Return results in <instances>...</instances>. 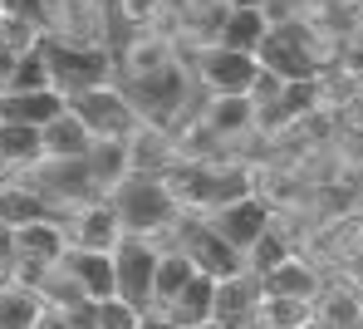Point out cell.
Listing matches in <instances>:
<instances>
[{
    "mask_svg": "<svg viewBox=\"0 0 363 329\" xmlns=\"http://www.w3.org/2000/svg\"><path fill=\"white\" fill-rule=\"evenodd\" d=\"M104 197H108V206L118 211L123 231L152 236V241H162V236L177 226V216H182V201L172 197V187H167L162 172H128V177H118Z\"/></svg>",
    "mask_w": 363,
    "mask_h": 329,
    "instance_id": "6da1fadb",
    "label": "cell"
},
{
    "mask_svg": "<svg viewBox=\"0 0 363 329\" xmlns=\"http://www.w3.org/2000/svg\"><path fill=\"white\" fill-rule=\"evenodd\" d=\"M167 187L182 201V211H211L231 197L255 192V172L250 167H231V162H201V157H177L167 172Z\"/></svg>",
    "mask_w": 363,
    "mask_h": 329,
    "instance_id": "7a4b0ae2",
    "label": "cell"
},
{
    "mask_svg": "<svg viewBox=\"0 0 363 329\" xmlns=\"http://www.w3.org/2000/svg\"><path fill=\"white\" fill-rule=\"evenodd\" d=\"M40 50H45V65H50V84L60 89L64 99L94 89V84H108V79L118 74V60H113L108 50H99L94 40H79V35L45 30Z\"/></svg>",
    "mask_w": 363,
    "mask_h": 329,
    "instance_id": "3957f363",
    "label": "cell"
},
{
    "mask_svg": "<svg viewBox=\"0 0 363 329\" xmlns=\"http://www.w3.org/2000/svg\"><path fill=\"white\" fill-rule=\"evenodd\" d=\"M162 241H172L177 251H186L196 270H206V275H216V280L245 270V256L221 236V231H216V226H211V221H206V216H201V211H182L177 226H172Z\"/></svg>",
    "mask_w": 363,
    "mask_h": 329,
    "instance_id": "277c9868",
    "label": "cell"
},
{
    "mask_svg": "<svg viewBox=\"0 0 363 329\" xmlns=\"http://www.w3.org/2000/svg\"><path fill=\"white\" fill-rule=\"evenodd\" d=\"M69 108L84 118V128L94 138H128V133L143 123V108L133 104V94L123 84H94L84 94H69Z\"/></svg>",
    "mask_w": 363,
    "mask_h": 329,
    "instance_id": "5b68a950",
    "label": "cell"
},
{
    "mask_svg": "<svg viewBox=\"0 0 363 329\" xmlns=\"http://www.w3.org/2000/svg\"><path fill=\"white\" fill-rule=\"evenodd\" d=\"M157 246L162 241H152V236H133V231H123L118 246L108 251L113 256V290L128 295L133 305H152V265H157ZM152 320V315H147Z\"/></svg>",
    "mask_w": 363,
    "mask_h": 329,
    "instance_id": "8992f818",
    "label": "cell"
},
{
    "mask_svg": "<svg viewBox=\"0 0 363 329\" xmlns=\"http://www.w3.org/2000/svg\"><path fill=\"white\" fill-rule=\"evenodd\" d=\"M196 84L206 89V94H245L250 89V79H255V69L260 60L255 55H245V50H231V45H216V40H206L196 55Z\"/></svg>",
    "mask_w": 363,
    "mask_h": 329,
    "instance_id": "52a82bcc",
    "label": "cell"
},
{
    "mask_svg": "<svg viewBox=\"0 0 363 329\" xmlns=\"http://www.w3.org/2000/svg\"><path fill=\"white\" fill-rule=\"evenodd\" d=\"M236 251H250V241L260 236V231H270L275 226V211H270V201L260 197V192H245V197H231V201H221V206H211V211H201Z\"/></svg>",
    "mask_w": 363,
    "mask_h": 329,
    "instance_id": "ba28073f",
    "label": "cell"
},
{
    "mask_svg": "<svg viewBox=\"0 0 363 329\" xmlns=\"http://www.w3.org/2000/svg\"><path fill=\"white\" fill-rule=\"evenodd\" d=\"M64 231H69V246H84V251H113L123 236V221L118 211L108 206V197H84L74 206H64Z\"/></svg>",
    "mask_w": 363,
    "mask_h": 329,
    "instance_id": "9c48e42d",
    "label": "cell"
},
{
    "mask_svg": "<svg viewBox=\"0 0 363 329\" xmlns=\"http://www.w3.org/2000/svg\"><path fill=\"white\" fill-rule=\"evenodd\" d=\"M255 60L265 69H275L280 79H309V74H319L309 35L295 30V25H275V20H270V30H265V40L255 50Z\"/></svg>",
    "mask_w": 363,
    "mask_h": 329,
    "instance_id": "30bf717a",
    "label": "cell"
},
{
    "mask_svg": "<svg viewBox=\"0 0 363 329\" xmlns=\"http://www.w3.org/2000/svg\"><path fill=\"white\" fill-rule=\"evenodd\" d=\"M30 177H35V187L55 201L60 211H64V206H74V201H84V197H99V187H94L84 157H45Z\"/></svg>",
    "mask_w": 363,
    "mask_h": 329,
    "instance_id": "8fae6325",
    "label": "cell"
},
{
    "mask_svg": "<svg viewBox=\"0 0 363 329\" xmlns=\"http://www.w3.org/2000/svg\"><path fill=\"white\" fill-rule=\"evenodd\" d=\"M10 246H15V261L60 265V256L69 251V231L60 216H35V221L10 226Z\"/></svg>",
    "mask_w": 363,
    "mask_h": 329,
    "instance_id": "7c38bea8",
    "label": "cell"
},
{
    "mask_svg": "<svg viewBox=\"0 0 363 329\" xmlns=\"http://www.w3.org/2000/svg\"><path fill=\"white\" fill-rule=\"evenodd\" d=\"M255 305H260V275L236 270L216 280L211 295V325H255Z\"/></svg>",
    "mask_w": 363,
    "mask_h": 329,
    "instance_id": "4fadbf2b",
    "label": "cell"
},
{
    "mask_svg": "<svg viewBox=\"0 0 363 329\" xmlns=\"http://www.w3.org/2000/svg\"><path fill=\"white\" fill-rule=\"evenodd\" d=\"M265 30H270V10H260V5H226V10H221V20L211 25V40H216V45H231V50H245V55H255V50H260V40H265Z\"/></svg>",
    "mask_w": 363,
    "mask_h": 329,
    "instance_id": "5bb4252c",
    "label": "cell"
},
{
    "mask_svg": "<svg viewBox=\"0 0 363 329\" xmlns=\"http://www.w3.org/2000/svg\"><path fill=\"white\" fill-rule=\"evenodd\" d=\"M64 99L55 84H45V89H0V123H50L55 113H60Z\"/></svg>",
    "mask_w": 363,
    "mask_h": 329,
    "instance_id": "9a60e30c",
    "label": "cell"
},
{
    "mask_svg": "<svg viewBox=\"0 0 363 329\" xmlns=\"http://www.w3.org/2000/svg\"><path fill=\"white\" fill-rule=\"evenodd\" d=\"M177 157H182V147L167 138L162 123L143 118L138 128L128 133V162H133V172H167Z\"/></svg>",
    "mask_w": 363,
    "mask_h": 329,
    "instance_id": "2e32d148",
    "label": "cell"
},
{
    "mask_svg": "<svg viewBox=\"0 0 363 329\" xmlns=\"http://www.w3.org/2000/svg\"><path fill=\"white\" fill-rule=\"evenodd\" d=\"M211 295H216V275L191 270V280L157 310V320H167V325H211Z\"/></svg>",
    "mask_w": 363,
    "mask_h": 329,
    "instance_id": "e0dca14e",
    "label": "cell"
},
{
    "mask_svg": "<svg viewBox=\"0 0 363 329\" xmlns=\"http://www.w3.org/2000/svg\"><path fill=\"white\" fill-rule=\"evenodd\" d=\"M196 123L211 138H245L255 128V104H250V94H211Z\"/></svg>",
    "mask_w": 363,
    "mask_h": 329,
    "instance_id": "ac0fdd59",
    "label": "cell"
},
{
    "mask_svg": "<svg viewBox=\"0 0 363 329\" xmlns=\"http://www.w3.org/2000/svg\"><path fill=\"white\" fill-rule=\"evenodd\" d=\"M64 275L89 295V300H104V295H113V256L108 251H84V246H69L60 256Z\"/></svg>",
    "mask_w": 363,
    "mask_h": 329,
    "instance_id": "d6986e66",
    "label": "cell"
},
{
    "mask_svg": "<svg viewBox=\"0 0 363 329\" xmlns=\"http://www.w3.org/2000/svg\"><path fill=\"white\" fill-rule=\"evenodd\" d=\"M45 310V290L20 280V275H0V329H35Z\"/></svg>",
    "mask_w": 363,
    "mask_h": 329,
    "instance_id": "ffe728a7",
    "label": "cell"
},
{
    "mask_svg": "<svg viewBox=\"0 0 363 329\" xmlns=\"http://www.w3.org/2000/svg\"><path fill=\"white\" fill-rule=\"evenodd\" d=\"M35 216H60V206L35 182H15V172H5V182H0V226H20V221H35Z\"/></svg>",
    "mask_w": 363,
    "mask_h": 329,
    "instance_id": "44dd1931",
    "label": "cell"
},
{
    "mask_svg": "<svg viewBox=\"0 0 363 329\" xmlns=\"http://www.w3.org/2000/svg\"><path fill=\"white\" fill-rule=\"evenodd\" d=\"M45 162V138L35 123H0V172H35Z\"/></svg>",
    "mask_w": 363,
    "mask_h": 329,
    "instance_id": "7402d4cb",
    "label": "cell"
},
{
    "mask_svg": "<svg viewBox=\"0 0 363 329\" xmlns=\"http://www.w3.org/2000/svg\"><path fill=\"white\" fill-rule=\"evenodd\" d=\"M40 138H45V157H84L89 143H94V133L84 128V118L69 104H64L50 123H40Z\"/></svg>",
    "mask_w": 363,
    "mask_h": 329,
    "instance_id": "603a6c76",
    "label": "cell"
},
{
    "mask_svg": "<svg viewBox=\"0 0 363 329\" xmlns=\"http://www.w3.org/2000/svg\"><path fill=\"white\" fill-rule=\"evenodd\" d=\"M191 270H196V265H191V256H186V251L167 246V241L157 246V265H152V305H147V315H157V310L177 295L182 285L191 280Z\"/></svg>",
    "mask_w": 363,
    "mask_h": 329,
    "instance_id": "cb8c5ba5",
    "label": "cell"
},
{
    "mask_svg": "<svg viewBox=\"0 0 363 329\" xmlns=\"http://www.w3.org/2000/svg\"><path fill=\"white\" fill-rule=\"evenodd\" d=\"M84 167H89L94 187H99V192H108L118 177L133 172V162H128V138H94V143H89V152H84Z\"/></svg>",
    "mask_w": 363,
    "mask_h": 329,
    "instance_id": "d4e9b609",
    "label": "cell"
},
{
    "mask_svg": "<svg viewBox=\"0 0 363 329\" xmlns=\"http://www.w3.org/2000/svg\"><path fill=\"white\" fill-rule=\"evenodd\" d=\"M177 60L172 55V40L167 35H138L128 50H123V60H118V74L133 84V79H147V74H157V69H167Z\"/></svg>",
    "mask_w": 363,
    "mask_h": 329,
    "instance_id": "484cf974",
    "label": "cell"
},
{
    "mask_svg": "<svg viewBox=\"0 0 363 329\" xmlns=\"http://www.w3.org/2000/svg\"><path fill=\"white\" fill-rule=\"evenodd\" d=\"M260 290H275V295H300V300H314L319 295V270L300 256H285L275 270L260 275Z\"/></svg>",
    "mask_w": 363,
    "mask_h": 329,
    "instance_id": "4316f807",
    "label": "cell"
},
{
    "mask_svg": "<svg viewBox=\"0 0 363 329\" xmlns=\"http://www.w3.org/2000/svg\"><path fill=\"white\" fill-rule=\"evenodd\" d=\"M363 300L354 290H319L314 295V325H359Z\"/></svg>",
    "mask_w": 363,
    "mask_h": 329,
    "instance_id": "83f0119b",
    "label": "cell"
},
{
    "mask_svg": "<svg viewBox=\"0 0 363 329\" xmlns=\"http://www.w3.org/2000/svg\"><path fill=\"white\" fill-rule=\"evenodd\" d=\"M94 325L99 329H138V325H147V310L113 290V295L94 300Z\"/></svg>",
    "mask_w": 363,
    "mask_h": 329,
    "instance_id": "f1b7e54d",
    "label": "cell"
},
{
    "mask_svg": "<svg viewBox=\"0 0 363 329\" xmlns=\"http://www.w3.org/2000/svg\"><path fill=\"white\" fill-rule=\"evenodd\" d=\"M285 256H295L290 251V241L270 226V231H260L255 241H250V251H245V270H255V275H265V270H275V265L285 261Z\"/></svg>",
    "mask_w": 363,
    "mask_h": 329,
    "instance_id": "f546056e",
    "label": "cell"
},
{
    "mask_svg": "<svg viewBox=\"0 0 363 329\" xmlns=\"http://www.w3.org/2000/svg\"><path fill=\"white\" fill-rule=\"evenodd\" d=\"M40 40H45V25H35V20H25V15L0 10V45H10L15 55H25V50H40Z\"/></svg>",
    "mask_w": 363,
    "mask_h": 329,
    "instance_id": "4dcf8cb0",
    "label": "cell"
},
{
    "mask_svg": "<svg viewBox=\"0 0 363 329\" xmlns=\"http://www.w3.org/2000/svg\"><path fill=\"white\" fill-rule=\"evenodd\" d=\"M50 84V65H45V50H25L15 69H10V79H5V89H45Z\"/></svg>",
    "mask_w": 363,
    "mask_h": 329,
    "instance_id": "1f68e13d",
    "label": "cell"
},
{
    "mask_svg": "<svg viewBox=\"0 0 363 329\" xmlns=\"http://www.w3.org/2000/svg\"><path fill=\"white\" fill-rule=\"evenodd\" d=\"M118 10H123V20H128V25L147 30V25H157V20H162L167 0H118Z\"/></svg>",
    "mask_w": 363,
    "mask_h": 329,
    "instance_id": "d6a6232c",
    "label": "cell"
},
{
    "mask_svg": "<svg viewBox=\"0 0 363 329\" xmlns=\"http://www.w3.org/2000/svg\"><path fill=\"white\" fill-rule=\"evenodd\" d=\"M0 10H10V15H25V20H35V25H55V10H50V0H0Z\"/></svg>",
    "mask_w": 363,
    "mask_h": 329,
    "instance_id": "836d02e7",
    "label": "cell"
},
{
    "mask_svg": "<svg viewBox=\"0 0 363 329\" xmlns=\"http://www.w3.org/2000/svg\"><path fill=\"white\" fill-rule=\"evenodd\" d=\"M15 60H20V55H15L10 45H0V89H5V79H10V69H15Z\"/></svg>",
    "mask_w": 363,
    "mask_h": 329,
    "instance_id": "e575fe53",
    "label": "cell"
},
{
    "mask_svg": "<svg viewBox=\"0 0 363 329\" xmlns=\"http://www.w3.org/2000/svg\"><path fill=\"white\" fill-rule=\"evenodd\" d=\"M349 187L359 192V216H363V167H354V172H349Z\"/></svg>",
    "mask_w": 363,
    "mask_h": 329,
    "instance_id": "d590c367",
    "label": "cell"
},
{
    "mask_svg": "<svg viewBox=\"0 0 363 329\" xmlns=\"http://www.w3.org/2000/svg\"><path fill=\"white\" fill-rule=\"evenodd\" d=\"M221 5H260V10H265L270 0H221Z\"/></svg>",
    "mask_w": 363,
    "mask_h": 329,
    "instance_id": "8d00e7d4",
    "label": "cell"
}]
</instances>
